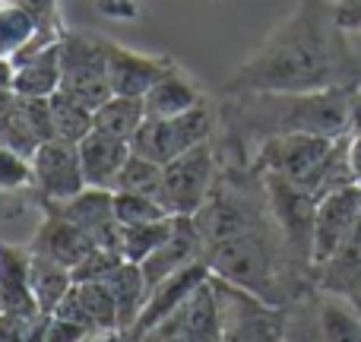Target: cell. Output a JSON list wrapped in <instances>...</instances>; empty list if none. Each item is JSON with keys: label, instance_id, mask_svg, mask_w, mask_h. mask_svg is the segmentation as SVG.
<instances>
[{"label": "cell", "instance_id": "obj_20", "mask_svg": "<svg viewBox=\"0 0 361 342\" xmlns=\"http://www.w3.org/2000/svg\"><path fill=\"white\" fill-rule=\"evenodd\" d=\"M44 48H51V42H44L38 19L19 0H0V57L13 61V67H16L25 57Z\"/></svg>", "mask_w": 361, "mask_h": 342}, {"label": "cell", "instance_id": "obj_12", "mask_svg": "<svg viewBox=\"0 0 361 342\" xmlns=\"http://www.w3.org/2000/svg\"><path fill=\"white\" fill-rule=\"evenodd\" d=\"M57 317L73 320V324L86 326L89 333H108V336H118L121 333V314H118V298L114 292L99 279L89 282H76L70 288V295L57 305Z\"/></svg>", "mask_w": 361, "mask_h": 342}, {"label": "cell", "instance_id": "obj_18", "mask_svg": "<svg viewBox=\"0 0 361 342\" xmlns=\"http://www.w3.org/2000/svg\"><path fill=\"white\" fill-rule=\"evenodd\" d=\"M76 146H80V162H82V174H86V184L102 187V190H114V184H118L121 171H124L127 159L133 152L130 140L111 137V133L95 127Z\"/></svg>", "mask_w": 361, "mask_h": 342}, {"label": "cell", "instance_id": "obj_24", "mask_svg": "<svg viewBox=\"0 0 361 342\" xmlns=\"http://www.w3.org/2000/svg\"><path fill=\"white\" fill-rule=\"evenodd\" d=\"M99 282H105L114 292V298H118V314H121L118 336H124V333L137 324L140 311H143L146 298H149V282H146V276H143V267L130 263V260H121L118 267L108 269L105 279H99Z\"/></svg>", "mask_w": 361, "mask_h": 342}, {"label": "cell", "instance_id": "obj_7", "mask_svg": "<svg viewBox=\"0 0 361 342\" xmlns=\"http://www.w3.org/2000/svg\"><path fill=\"white\" fill-rule=\"evenodd\" d=\"M61 92L73 95L92 111L111 99L105 38H86L80 32H67L61 38Z\"/></svg>", "mask_w": 361, "mask_h": 342}, {"label": "cell", "instance_id": "obj_28", "mask_svg": "<svg viewBox=\"0 0 361 342\" xmlns=\"http://www.w3.org/2000/svg\"><path fill=\"white\" fill-rule=\"evenodd\" d=\"M175 231V216L159 219V222L121 225V257L130 263H143L149 254H156Z\"/></svg>", "mask_w": 361, "mask_h": 342}, {"label": "cell", "instance_id": "obj_35", "mask_svg": "<svg viewBox=\"0 0 361 342\" xmlns=\"http://www.w3.org/2000/svg\"><path fill=\"white\" fill-rule=\"evenodd\" d=\"M349 169H352V181L361 187V133L349 137Z\"/></svg>", "mask_w": 361, "mask_h": 342}, {"label": "cell", "instance_id": "obj_5", "mask_svg": "<svg viewBox=\"0 0 361 342\" xmlns=\"http://www.w3.org/2000/svg\"><path fill=\"white\" fill-rule=\"evenodd\" d=\"M212 292L219 301L225 342H286V311L231 282L212 276Z\"/></svg>", "mask_w": 361, "mask_h": 342}, {"label": "cell", "instance_id": "obj_9", "mask_svg": "<svg viewBox=\"0 0 361 342\" xmlns=\"http://www.w3.org/2000/svg\"><path fill=\"white\" fill-rule=\"evenodd\" d=\"M32 184L48 203H67L86 190V174L80 162V146L67 140H48L32 156Z\"/></svg>", "mask_w": 361, "mask_h": 342}, {"label": "cell", "instance_id": "obj_17", "mask_svg": "<svg viewBox=\"0 0 361 342\" xmlns=\"http://www.w3.org/2000/svg\"><path fill=\"white\" fill-rule=\"evenodd\" d=\"M32 250L0 241V311L16 317H38L32 295Z\"/></svg>", "mask_w": 361, "mask_h": 342}, {"label": "cell", "instance_id": "obj_11", "mask_svg": "<svg viewBox=\"0 0 361 342\" xmlns=\"http://www.w3.org/2000/svg\"><path fill=\"white\" fill-rule=\"evenodd\" d=\"M361 216V187H343V190L326 193L317 203V222H314V269L320 263H326L343 241L349 238V231L355 228Z\"/></svg>", "mask_w": 361, "mask_h": 342}, {"label": "cell", "instance_id": "obj_14", "mask_svg": "<svg viewBox=\"0 0 361 342\" xmlns=\"http://www.w3.org/2000/svg\"><path fill=\"white\" fill-rule=\"evenodd\" d=\"M105 57H108V80H111L114 95H130V99H143L156 80L171 67V57L159 54H140L124 44H114L105 38Z\"/></svg>", "mask_w": 361, "mask_h": 342}, {"label": "cell", "instance_id": "obj_26", "mask_svg": "<svg viewBox=\"0 0 361 342\" xmlns=\"http://www.w3.org/2000/svg\"><path fill=\"white\" fill-rule=\"evenodd\" d=\"M51 121H54V140H67V143H80L82 137L95 130V111L73 95L57 89L51 95Z\"/></svg>", "mask_w": 361, "mask_h": 342}, {"label": "cell", "instance_id": "obj_23", "mask_svg": "<svg viewBox=\"0 0 361 342\" xmlns=\"http://www.w3.org/2000/svg\"><path fill=\"white\" fill-rule=\"evenodd\" d=\"M10 89L23 99H51L61 89V42L16 63Z\"/></svg>", "mask_w": 361, "mask_h": 342}, {"label": "cell", "instance_id": "obj_16", "mask_svg": "<svg viewBox=\"0 0 361 342\" xmlns=\"http://www.w3.org/2000/svg\"><path fill=\"white\" fill-rule=\"evenodd\" d=\"M29 248H32V254H42V257H48V260H57V263H63V267L76 269L99 244H95L73 219L63 216L57 206L48 203V216L38 225Z\"/></svg>", "mask_w": 361, "mask_h": 342}, {"label": "cell", "instance_id": "obj_10", "mask_svg": "<svg viewBox=\"0 0 361 342\" xmlns=\"http://www.w3.org/2000/svg\"><path fill=\"white\" fill-rule=\"evenodd\" d=\"M209 276H212V269L203 257V260H197V263H190V267L171 273L169 279H162L159 286H152V292H149V298H146L143 311H140L137 324H133L124 336H118V342H140L146 333H152L159 324H165V320H169L171 314H175L178 307L184 305V301L190 298L206 279H209Z\"/></svg>", "mask_w": 361, "mask_h": 342}, {"label": "cell", "instance_id": "obj_4", "mask_svg": "<svg viewBox=\"0 0 361 342\" xmlns=\"http://www.w3.org/2000/svg\"><path fill=\"white\" fill-rule=\"evenodd\" d=\"M263 181V190H267V203L273 212V222L279 228L282 241H286L292 260L301 269L314 273V222H317V203L311 190L292 184L286 178H273L267 174Z\"/></svg>", "mask_w": 361, "mask_h": 342}, {"label": "cell", "instance_id": "obj_25", "mask_svg": "<svg viewBox=\"0 0 361 342\" xmlns=\"http://www.w3.org/2000/svg\"><path fill=\"white\" fill-rule=\"evenodd\" d=\"M32 250V248H29ZM32 295H35L38 314H54L57 305L70 295V288L76 286L73 269L63 267L57 260H48L42 254H32Z\"/></svg>", "mask_w": 361, "mask_h": 342}, {"label": "cell", "instance_id": "obj_21", "mask_svg": "<svg viewBox=\"0 0 361 342\" xmlns=\"http://www.w3.org/2000/svg\"><path fill=\"white\" fill-rule=\"evenodd\" d=\"M311 342H361V307L343 295L320 292L311 307Z\"/></svg>", "mask_w": 361, "mask_h": 342}, {"label": "cell", "instance_id": "obj_29", "mask_svg": "<svg viewBox=\"0 0 361 342\" xmlns=\"http://www.w3.org/2000/svg\"><path fill=\"white\" fill-rule=\"evenodd\" d=\"M162 171H165V165L152 162V159L140 156V152H130V159H127L114 190L146 193V197H156L159 203H162Z\"/></svg>", "mask_w": 361, "mask_h": 342}, {"label": "cell", "instance_id": "obj_31", "mask_svg": "<svg viewBox=\"0 0 361 342\" xmlns=\"http://www.w3.org/2000/svg\"><path fill=\"white\" fill-rule=\"evenodd\" d=\"M32 184V159L0 143V190H19Z\"/></svg>", "mask_w": 361, "mask_h": 342}, {"label": "cell", "instance_id": "obj_19", "mask_svg": "<svg viewBox=\"0 0 361 342\" xmlns=\"http://www.w3.org/2000/svg\"><path fill=\"white\" fill-rule=\"evenodd\" d=\"M314 288L343 295V298H349L352 305L361 307V216L355 228L349 231V238L343 241V248L314 269Z\"/></svg>", "mask_w": 361, "mask_h": 342}, {"label": "cell", "instance_id": "obj_22", "mask_svg": "<svg viewBox=\"0 0 361 342\" xmlns=\"http://www.w3.org/2000/svg\"><path fill=\"white\" fill-rule=\"evenodd\" d=\"M203 92L200 86L178 67L171 63L162 76L156 80V86L143 95V105H146V118H175V114H184L190 108L203 105Z\"/></svg>", "mask_w": 361, "mask_h": 342}, {"label": "cell", "instance_id": "obj_30", "mask_svg": "<svg viewBox=\"0 0 361 342\" xmlns=\"http://www.w3.org/2000/svg\"><path fill=\"white\" fill-rule=\"evenodd\" d=\"M114 212H118L121 225L159 222V219L171 216L156 197H146V193H127V190H114Z\"/></svg>", "mask_w": 361, "mask_h": 342}, {"label": "cell", "instance_id": "obj_8", "mask_svg": "<svg viewBox=\"0 0 361 342\" xmlns=\"http://www.w3.org/2000/svg\"><path fill=\"white\" fill-rule=\"evenodd\" d=\"M216 187V149L200 143L171 159L162 171V206L171 216H197Z\"/></svg>", "mask_w": 361, "mask_h": 342}, {"label": "cell", "instance_id": "obj_13", "mask_svg": "<svg viewBox=\"0 0 361 342\" xmlns=\"http://www.w3.org/2000/svg\"><path fill=\"white\" fill-rule=\"evenodd\" d=\"M70 216L99 248L118 250L121 254V222L114 212V190H102V187H86L67 203H51Z\"/></svg>", "mask_w": 361, "mask_h": 342}, {"label": "cell", "instance_id": "obj_3", "mask_svg": "<svg viewBox=\"0 0 361 342\" xmlns=\"http://www.w3.org/2000/svg\"><path fill=\"white\" fill-rule=\"evenodd\" d=\"M336 143H339V137H320V133H282V137H269L257 146L254 159H250V171L257 178H267V174L286 178L314 193L320 171H324L330 152L336 149Z\"/></svg>", "mask_w": 361, "mask_h": 342}, {"label": "cell", "instance_id": "obj_27", "mask_svg": "<svg viewBox=\"0 0 361 342\" xmlns=\"http://www.w3.org/2000/svg\"><path fill=\"white\" fill-rule=\"evenodd\" d=\"M143 121H146L143 99H130V95H111L102 108H95V127L121 140L137 137Z\"/></svg>", "mask_w": 361, "mask_h": 342}, {"label": "cell", "instance_id": "obj_33", "mask_svg": "<svg viewBox=\"0 0 361 342\" xmlns=\"http://www.w3.org/2000/svg\"><path fill=\"white\" fill-rule=\"evenodd\" d=\"M336 6V16L343 23V29L361 32V0H333Z\"/></svg>", "mask_w": 361, "mask_h": 342}, {"label": "cell", "instance_id": "obj_34", "mask_svg": "<svg viewBox=\"0 0 361 342\" xmlns=\"http://www.w3.org/2000/svg\"><path fill=\"white\" fill-rule=\"evenodd\" d=\"M99 6H102V13L111 19H133L140 13L133 0H102Z\"/></svg>", "mask_w": 361, "mask_h": 342}, {"label": "cell", "instance_id": "obj_32", "mask_svg": "<svg viewBox=\"0 0 361 342\" xmlns=\"http://www.w3.org/2000/svg\"><path fill=\"white\" fill-rule=\"evenodd\" d=\"M29 320L0 311V342H25V326H29Z\"/></svg>", "mask_w": 361, "mask_h": 342}, {"label": "cell", "instance_id": "obj_1", "mask_svg": "<svg viewBox=\"0 0 361 342\" xmlns=\"http://www.w3.org/2000/svg\"><path fill=\"white\" fill-rule=\"evenodd\" d=\"M361 86V57L333 0H298L295 10L228 76L225 95L326 92Z\"/></svg>", "mask_w": 361, "mask_h": 342}, {"label": "cell", "instance_id": "obj_15", "mask_svg": "<svg viewBox=\"0 0 361 342\" xmlns=\"http://www.w3.org/2000/svg\"><path fill=\"white\" fill-rule=\"evenodd\" d=\"M203 257H206V238L197 225V216H175V231H171V238L156 254L146 257L140 267H143V276L152 292V286H159V282L169 279L171 273L203 260Z\"/></svg>", "mask_w": 361, "mask_h": 342}, {"label": "cell", "instance_id": "obj_6", "mask_svg": "<svg viewBox=\"0 0 361 342\" xmlns=\"http://www.w3.org/2000/svg\"><path fill=\"white\" fill-rule=\"evenodd\" d=\"M212 133H216V111L203 102V105L175 114V118H146L137 137L130 140V146L140 156L169 165L171 159L184 156L193 146L209 143Z\"/></svg>", "mask_w": 361, "mask_h": 342}, {"label": "cell", "instance_id": "obj_2", "mask_svg": "<svg viewBox=\"0 0 361 342\" xmlns=\"http://www.w3.org/2000/svg\"><path fill=\"white\" fill-rule=\"evenodd\" d=\"M361 86L326 89V92H244L228 95L222 108L225 127L235 140H257V146L282 133H320L345 137L352 133Z\"/></svg>", "mask_w": 361, "mask_h": 342}, {"label": "cell", "instance_id": "obj_36", "mask_svg": "<svg viewBox=\"0 0 361 342\" xmlns=\"http://www.w3.org/2000/svg\"><path fill=\"white\" fill-rule=\"evenodd\" d=\"M352 133H361V92L355 102V114H352Z\"/></svg>", "mask_w": 361, "mask_h": 342}]
</instances>
